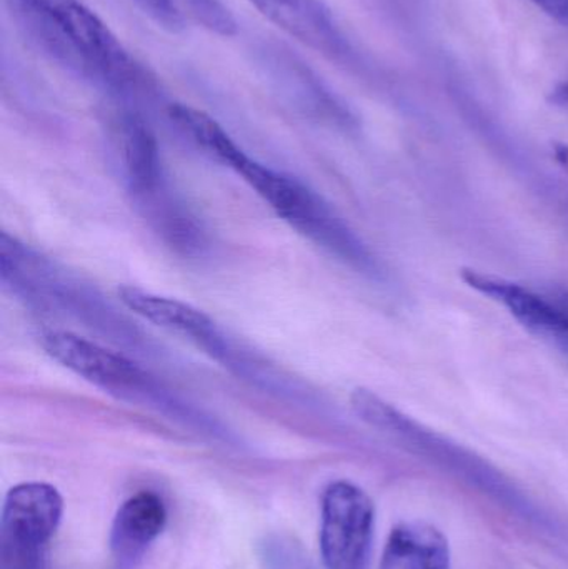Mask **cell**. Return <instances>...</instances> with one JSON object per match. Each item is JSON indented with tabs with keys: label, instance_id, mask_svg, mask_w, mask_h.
<instances>
[{
	"label": "cell",
	"instance_id": "cell-1",
	"mask_svg": "<svg viewBox=\"0 0 568 569\" xmlns=\"http://www.w3.org/2000/svg\"><path fill=\"white\" fill-rule=\"evenodd\" d=\"M20 32L43 57L122 99L156 92V79L82 0H6Z\"/></svg>",
	"mask_w": 568,
	"mask_h": 569
},
{
	"label": "cell",
	"instance_id": "cell-14",
	"mask_svg": "<svg viewBox=\"0 0 568 569\" xmlns=\"http://www.w3.org/2000/svg\"><path fill=\"white\" fill-rule=\"evenodd\" d=\"M186 3L190 13L207 29L213 30L220 36H236L237 20L219 0H186Z\"/></svg>",
	"mask_w": 568,
	"mask_h": 569
},
{
	"label": "cell",
	"instance_id": "cell-16",
	"mask_svg": "<svg viewBox=\"0 0 568 569\" xmlns=\"http://www.w3.org/2000/svg\"><path fill=\"white\" fill-rule=\"evenodd\" d=\"M530 2L536 3L547 16L552 17L564 27H568V0H530Z\"/></svg>",
	"mask_w": 568,
	"mask_h": 569
},
{
	"label": "cell",
	"instance_id": "cell-6",
	"mask_svg": "<svg viewBox=\"0 0 568 569\" xmlns=\"http://www.w3.org/2000/svg\"><path fill=\"white\" fill-rule=\"evenodd\" d=\"M462 279L474 290L507 308L527 330L568 351V315L554 298L472 269L464 270Z\"/></svg>",
	"mask_w": 568,
	"mask_h": 569
},
{
	"label": "cell",
	"instance_id": "cell-3",
	"mask_svg": "<svg viewBox=\"0 0 568 569\" xmlns=\"http://www.w3.org/2000/svg\"><path fill=\"white\" fill-rule=\"evenodd\" d=\"M239 176L297 232L329 249L350 266L376 272V260L366 246L309 187L253 159L247 160Z\"/></svg>",
	"mask_w": 568,
	"mask_h": 569
},
{
	"label": "cell",
	"instance_id": "cell-15",
	"mask_svg": "<svg viewBox=\"0 0 568 569\" xmlns=\"http://www.w3.org/2000/svg\"><path fill=\"white\" fill-rule=\"evenodd\" d=\"M133 2L162 29L172 33L183 29V17L176 0H133Z\"/></svg>",
	"mask_w": 568,
	"mask_h": 569
},
{
	"label": "cell",
	"instance_id": "cell-11",
	"mask_svg": "<svg viewBox=\"0 0 568 569\" xmlns=\"http://www.w3.org/2000/svg\"><path fill=\"white\" fill-rule=\"evenodd\" d=\"M379 569H452L449 540L426 521L397 525L390 531Z\"/></svg>",
	"mask_w": 568,
	"mask_h": 569
},
{
	"label": "cell",
	"instance_id": "cell-9",
	"mask_svg": "<svg viewBox=\"0 0 568 569\" xmlns=\"http://www.w3.org/2000/svg\"><path fill=\"white\" fill-rule=\"evenodd\" d=\"M167 525V508L152 491H140L123 501L110 528V551L120 567H132Z\"/></svg>",
	"mask_w": 568,
	"mask_h": 569
},
{
	"label": "cell",
	"instance_id": "cell-10",
	"mask_svg": "<svg viewBox=\"0 0 568 569\" xmlns=\"http://www.w3.org/2000/svg\"><path fill=\"white\" fill-rule=\"evenodd\" d=\"M117 293L130 311L156 327L177 331L203 343L216 337V323L210 320L209 315L186 301L162 297L132 284L119 287Z\"/></svg>",
	"mask_w": 568,
	"mask_h": 569
},
{
	"label": "cell",
	"instance_id": "cell-13",
	"mask_svg": "<svg viewBox=\"0 0 568 569\" xmlns=\"http://www.w3.org/2000/svg\"><path fill=\"white\" fill-rule=\"evenodd\" d=\"M127 177L136 192H152L160 179V157L156 137L142 117L123 116L120 126Z\"/></svg>",
	"mask_w": 568,
	"mask_h": 569
},
{
	"label": "cell",
	"instance_id": "cell-8",
	"mask_svg": "<svg viewBox=\"0 0 568 569\" xmlns=\"http://www.w3.org/2000/svg\"><path fill=\"white\" fill-rule=\"evenodd\" d=\"M42 347L53 361L106 390H126L140 381L132 361L79 335L49 331L42 337Z\"/></svg>",
	"mask_w": 568,
	"mask_h": 569
},
{
	"label": "cell",
	"instance_id": "cell-17",
	"mask_svg": "<svg viewBox=\"0 0 568 569\" xmlns=\"http://www.w3.org/2000/svg\"><path fill=\"white\" fill-rule=\"evenodd\" d=\"M554 300L557 301V303L560 305V307L564 308V311L568 315V290L560 291V293H557L556 297H554Z\"/></svg>",
	"mask_w": 568,
	"mask_h": 569
},
{
	"label": "cell",
	"instance_id": "cell-2",
	"mask_svg": "<svg viewBox=\"0 0 568 569\" xmlns=\"http://www.w3.org/2000/svg\"><path fill=\"white\" fill-rule=\"evenodd\" d=\"M350 405L353 413L363 423L376 428L403 450L450 471L460 480L496 498L504 507H509L517 513H524L527 517L534 515V508L524 500L519 490H516V487H512V483L492 465L460 445L454 443L449 438L430 430L426 425L419 423L409 415L402 413L399 408L393 407L379 395L367 388H357L350 395Z\"/></svg>",
	"mask_w": 568,
	"mask_h": 569
},
{
	"label": "cell",
	"instance_id": "cell-5",
	"mask_svg": "<svg viewBox=\"0 0 568 569\" xmlns=\"http://www.w3.org/2000/svg\"><path fill=\"white\" fill-rule=\"evenodd\" d=\"M273 26L293 39L347 66L352 63V46L336 16L323 0H247Z\"/></svg>",
	"mask_w": 568,
	"mask_h": 569
},
{
	"label": "cell",
	"instance_id": "cell-4",
	"mask_svg": "<svg viewBox=\"0 0 568 569\" xmlns=\"http://www.w3.org/2000/svg\"><path fill=\"white\" fill-rule=\"evenodd\" d=\"M376 505L357 485L339 480L320 503V557L326 569H370Z\"/></svg>",
	"mask_w": 568,
	"mask_h": 569
},
{
	"label": "cell",
	"instance_id": "cell-12",
	"mask_svg": "<svg viewBox=\"0 0 568 569\" xmlns=\"http://www.w3.org/2000/svg\"><path fill=\"white\" fill-rule=\"evenodd\" d=\"M167 113L200 149L206 150L217 162L229 167L233 172H239L249 160V156L209 113L183 103H170Z\"/></svg>",
	"mask_w": 568,
	"mask_h": 569
},
{
	"label": "cell",
	"instance_id": "cell-7",
	"mask_svg": "<svg viewBox=\"0 0 568 569\" xmlns=\"http://www.w3.org/2000/svg\"><path fill=\"white\" fill-rule=\"evenodd\" d=\"M62 515L63 500L52 485H17L3 501L0 541L49 548Z\"/></svg>",
	"mask_w": 568,
	"mask_h": 569
}]
</instances>
